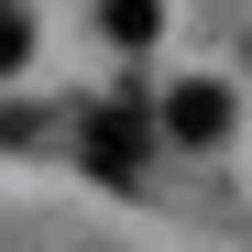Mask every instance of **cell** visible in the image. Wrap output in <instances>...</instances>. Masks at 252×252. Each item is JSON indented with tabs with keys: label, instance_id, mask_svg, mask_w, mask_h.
Listing matches in <instances>:
<instances>
[{
	"label": "cell",
	"instance_id": "6da1fadb",
	"mask_svg": "<svg viewBox=\"0 0 252 252\" xmlns=\"http://www.w3.org/2000/svg\"><path fill=\"white\" fill-rule=\"evenodd\" d=\"M77 143H88L99 187H132V176H143V154H154V110H143V99H99Z\"/></svg>",
	"mask_w": 252,
	"mask_h": 252
},
{
	"label": "cell",
	"instance_id": "277c9868",
	"mask_svg": "<svg viewBox=\"0 0 252 252\" xmlns=\"http://www.w3.org/2000/svg\"><path fill=\"white\" fill-rule=\"evenodd\" d=\"M22 55H33V22H22V0H0V77H11Z\"/></svg>",
	"mask_w": 252,
	"mask_h": 252
},
{
	"label": "cell",
	"instance_id": "3957f363",
	"mask_svg": "<svg viewBox=\"0 0 252 252\" xmlns=\"http://www.w3.org/2000/svg\"><path fill=\"white\" fill-rule=\"evenodd\" d=\"M154 22H164V0H110V33H121V44H154Z\"/></svg>",
	"mask_w": 252,
	"mask_h": 252
},
{
	"label": "cell",
	"instance_id": "7a4b0ae2",
	"mask_svg": "<svg viewBox=\"0 0 252 252\" xmlns=\"http://www.w3.org/2000/svg\"><path fill=\"white\" fill-rule=\"evenodd\" d=\"M164 132H176V143H220L230 132V88H208V77L164 88Z\"/></svg>",
	"mask_w": 252,
	"mask_h": 252
}]
</instances>
